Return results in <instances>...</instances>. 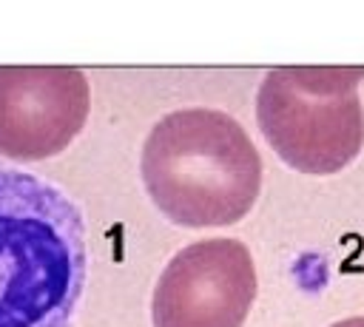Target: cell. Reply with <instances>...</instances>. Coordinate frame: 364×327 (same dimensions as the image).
I'll return each mask as SVG.
<instances>
[{
    "mask_svg": "<svg viewBox=\"0 0 364 327\" xmlns=\"http://www.w3.org/2000/svg\"><path fill=\"white\" fill-rule=\"evenodd\" d=\"M256 299V267L239 240H202L174 253L151 299L154 327H242Z\"/></svg>",
    "mask_w": 364,
    "mask_h": 327,
    "instance_id": "obj_4",
    "label": "cell"
},
{
    "mask_svg": "<svg viewBox=\"0 0 364 327\" xmlns=\"http://www.w3.org/2000/svg\"><path fill=\"white\" fill-rule=\"evenodd\" d=\"M364 66H282L256 92V123L279 160L301 174L347 168L364 145Z\"/></svg>",
    "mask_w": 364,
    "mask_h": 327,
    "instance_id": "obj_3",
    "label": "cell"
},
{
    "mask_svg": "<svg viewBox=\"0 0 364 327\" xmlns=\"http://www.w3.org/2000/svg\"><path fill=\"white\" fill-rule=\"evenodd\" d=\"M91 111V88L72 66H0V157L40 162L63 154Z\"/></svg>",
    "mask_w": 364,
    "mask_h": 327,
    "instance_id": "obj_5",
    "label": "cell"
},
{
    "mask_svg": "<svg viewBox=\"0 0 364 327\" xmlns=\"http://www.w3.org/2000/svg\"><path fill=\"white\" fill-rule=\"evenodd\" d=\"M85 271L77 202L35 174L0 168V327H72Z\"/></svg>",
    "mask_w": 364,
    "mask_h": 327,
    "instance_id": "obj_1",
    "label": "cell"
},
{
    "mask_svg": "<svg viewBox=\"0 0 364 327\" xmlns=\"http://www.w3.org/2000/svg\"><path fill=\"white\" fill-rule=\"evenodd\" d=\"M140 174L151 202L174 225L225 228L256 205L262 157L231 114L182 108L151 126Z\"/></svg>",
    "mask_w": 364,
    "mask_h": 327,
    "instance_id": "obj_2",
    "label": "cell"
},
{
    "mask_svg": "<svg viewBox=\"0 0 364 327\" xmlns=\"http://www.w3.org/2000/svg\"><path fill=\"white\" fill-rule=\"evenodd\" d=\"M330 327H364V316H356V319H342V321L330 324Z\"/></svg>",
    "mask_w": 364,
    "mask_h": 327,
    "instance_id": "obj_6",
    "label": "cell"
}]
</instances>
